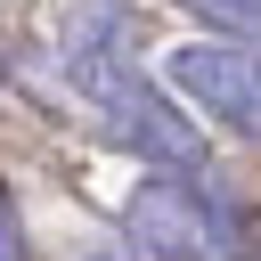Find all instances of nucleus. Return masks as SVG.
<instances>
[{
  "instance_id": "nucleus-1",
  "label": "nucleus",
  "mask_w": 261,
  "mask_h": 261,
  "mask_svg": "<svg viewBox=\"0 0 261 261\" xmlns=\"http://www.w3.org/2000/svg\"><path fill=\"white\" fill-rule=\"evenodd\" d=\"M122 237L147 261H228L237 220L196 188V171H155L130 204H122Z\"/></svg>"
},
{
  "instance_id": "nucleus-2",
  "label": "nucleus",
  "mask_w": 261,
  "mask_h": 261,
  "mask_svg": "<svg viewBox=\"0 0 261 261\" xmlns=\"http://www.w3.org/2000/svg\"><path fill=\"white\" fill-rule=\"evenodd\" d=\"M163 82L212 114L228 139H261V49L253 41H179L163 57Z\"/></svg>"
},
{
  "instance_id": "nucleus-3",
  "label": "nucleus",
  "mask_w": 261,
  "mask_h": 261,
  "mask_svg": "<svg viewBox=\"0 0 261 261\" xmlns=\"http://www.w3.org/2000/svg\"><path fill=\"white\" fill-rule=\"evenodd\" d=\"M196 24H212L220 41H261V0H179Z\"/></svg>"
},
{
  "instance_id": "nucleus-4",
  "label": "nucleus",
  "mask_w": 261,
  "mask_h": 261,
  "mask_svg": "<svg viewBox=\"0 0 261 261\" xmlns=\"http://www.w3.org/2000/svg\"><path fill=\"white\" fill-rule=\"evenodd\" d=\"M0 261H24V220H16V196L0 188Z\"/></svg>"
},
{
  "instance_id": "nucleus-5",
  "label": "nucleus",
  "mask_w": 261,
  "mask_h": 261,
  "mask_svg": "<svg viewBox=\"0 0 261 261\" xmlns=\"http://www.w3.org/2000/svg\"><path fill=\"white\" fill-rule=\"evenodd\" d=\"M90 261H114V253H90Z\"/></svg>"
}]
</instances>
